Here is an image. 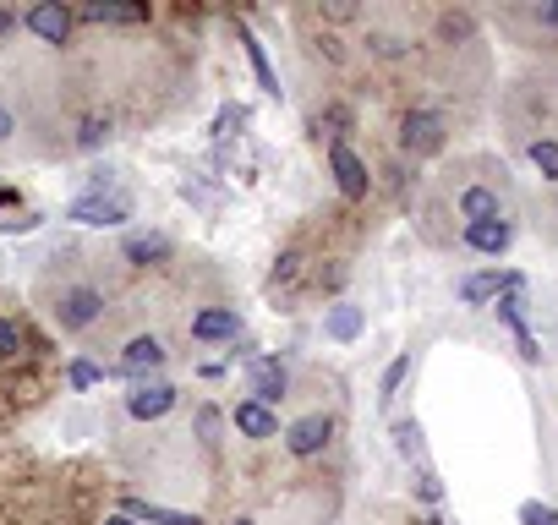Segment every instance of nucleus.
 Listing matches in <instances>:
<instances>
[{"label": "nucleus", "mask_w": 558, "mask_h": 525, "mask_svg": "<svg viewBox=\"0 0 558 525\" xmlns=\"http://www.w3.org/2000/svg\"><path fill=\"white\" fill-rule=\"evenodd\" d=\"M66 219L72 225H93V230H110V225H126L132 219V203H126L121 192H104V197H77L72 208H66Z\"/></svg>", "instance_id": "obj_1"}, {"label": "nucleus", "mask_w": 558, "mask_h": 525, "mask_svg": "<svg viewBox=\"0 0 558 525\" xmlns=\"http://www.w3.org/2000/svg\"><path fill=\"white\" fill-rule=\"evenodd\" d=\"M247 400H258V405H269V411H274V405L279 400H285V389H290V372H285V361H279V356H258V361H252V372H247Z\"/></svg>", "instance_id": "obj_2"}, {"label": "nucleus", "mask_w": 558, "mask_h": 525, "mask_svg": "<svg viewBox=\"0 0 558 525\" xmlns=\"http://www.w3.org/2000/svg\"><path fill=\"white\" fill-rule=\"evenodd\" d=\"M329 438H334V422H329L323 411H312V416H301V422L285 427V449L296 454V460H312V454H323V449H329Z\"/></svg>", "instance_id": "obj_3"}, {"label": "nucleus", "mask_w": 558, "mask_h": 525, "mask_svg": "<svg viewBox=\"0 0 558 525\" xmlns=\"http://www.w3.org/2000/svg\"><path fill=\"white\" fill-rule=\"evenodd\" d=\"M99 312H104V296L93 285H72V290H61V301H55V323H61V329H88Z\"/></svg>", "instance_id": "obj_4"}, {"label": "nucleus", "mask_w": 558, "mask_h": 525, "mask_svg": "<svg viewBox=\"0 0 558 525\" xmlns=\"http://www.w3.org/2000/svg\"><path fill=\"white\" fill-rule=\"evenodd\" d=\"M526 279L520 274H498V268H482V274H465L460 279V301L465 307H487V301H498L504 290H520Z\"/></svg>", "instance_id": "obj_5"}, {"label": "nucleus", "mask_w": 558, "mask_h": 525, "mask_svg": "<svg viewBox=\"0 0 558 525\" xmlns=\"http://www.w3.org/2000/svg\"><path fill=\"white\" fill-rule=\"evenodd\" d=\"M400 143H405V154H438L444 148V121L433 110H411L400 126Z\"/></svg>", "instance_id": "obj_6"}, {"label": "nucleus", "mask_w": 558, "mask_h": 525, "mask_svg": "<svg viewBox=\"0 0 558 525\" xmlns=\"http://www.w3.org/2000/svg\"><path fill=\"white\" fill-rule=\"evenodd\" d=\"M329 170H334V181H340V192H345V197H367L372 175H367L362 159L351 154V143H334V148H329Z\"/></svg>", "instance_id": "obj_7"}, {"label": "nucleus", "mask_w": 558, "mask_h": 525, "mask_svg": "<svg viewBox=\"0 0 558 525\" xmlns=\"http://www.w3.org/2000/svg\"><path fill=\"white\" fill-rule=\"evenodd\" d=\"M170 405H176V389H170V383H137V389L126 394V411H132L137 422H159Z\"/></svg>", "instance_id": "obj_8"}, {"label": "nucleus", "mask_w": 558, "mask_h": 525, "mask_svg": "<svg viewBox=\"0 0 558 525\" xmlns=\"http://www.w3.org/2000/svg\"><path fill=\"white\" fill-rule=\"evenodd\" d=\"M22 22H28V28L39 33L44 44H61L66 33H72V11H66L61 0H39V6H33V11H28V17H22Z\"/></svg>", "instance_id": "obj_9"}, {"label": "nucleus", "mask_w": 558, "mask_h": 525, "mask_svg": "<svg viewBox=\"0 0 558 525\" xmlns=\"http://www.w3.org/2000/svg\"><path fill=\"white\" fill-rule=\"evenodd\" d=\"M154 367H165V345H159L154 334H137V340L121 350V372L126 378H143V372H154Z\"/></svg>", "instance_id": "obj_10"}, {"label": "nucleus", "mask_w": 558, "mask_h": 525, "mask_svg": "<svg viewBox=\"0 0 558 525\" xmlns=\"http://www.w3.org/2000/svg\"><path fill=\"white\" fill-rule=\"evenodd\" d=\"M236 334H241V318L230 307H208V312H197V318H192V340L214 345V340H236Z\"/></svg>", "instance_id": "obj_11"}, {"label": "nucleus", "mask_w": 558, "mask_h": 525, "mask_svg": "<svg viewBox=\"0 0 558 525\" xmlns=\"http://www.w3.org/2000/svg\"><path fill=\"white\" fill-rule=\"evenodd\" d=\"M509 236H515V230H509L504 219H482V225H465V247H471V252H487V258H498V252L509 247Z\"/></svg>", "instance_id": "obj_12"}, {"label": "nucleus", "mask_w": 558, "mask_h": 525, "mask_svg": "<svg viewBox=\"0 0 558 525\" xmlns=\"http://www.w3.org/2000/svg\"><path fill=\"white\" fill-rule=\"evenodd\" d=\"M236 433H247V438H274V433H279V416L269 411V405H258V400H241V405H236Z\"/></svg>", "instance_id": "obj_13"}, {"label": "nucleus", "mask_w": 558, "mask_h": 525, "mask_svg": "<svg viewBox=\"0 0 558 525\" xmlns=\"http://www.w3.org/2000/svg\"><path fill=\"white\" fill-rule=\"evenodd\" d=\"M362 307H351V301H334L329 312H323V334H329V340H356V334H362Z\"/></svg>", "instance_id": "obj_14"}, {"label": "nucleus", "mask_w": 558, "mask_h": 525, "mask_svg": "<svg viewBox=\"0 0 558 525\" xmlns=\"http://www.w3.org/2000/svg\"><path fill=\"white\" fill-rule=\"evenodd\" d=\"M126 515L132 520H148V525H203L197 515H181V509H159L148 498H126Z\"/></svg>", "instance_id": "obj_15"}, {"label": "nucleus", "mask_w": 558, "mask_h": 525, "mask_svg": "<svg viewBox=\"0 0 558 525\" xmlns=\"http://www.w3.org/2000/svg\"><path fill=\"white\" fill-rule=\"evenodd\" d=\"M236 33H241V44H247V61H252V72H258V88H263V93H279V77H274V66H269V50H263V44L252 39L247 22H241Z\"/></svg>", "instance_id": "obj_16"}, {"label": "nucleus", "mask_w": 558, "mask_h": 525, "mask_svg": "<svg viewBox=\"0 0 558 525\" xmlns=\"http://www.w3.org/2000/svg\"><path fill=\"white\" fill-rule=\"evenodd\" d=\"M460 214H465V225H482V219H498V192H487V186H471V192L460 197Z\"/></svg>", "instance_id": "obj_17"}, {"label": "nucleus", "mask_w": 558, "mask_h": 525, "mask_svg": "<svg viewBox=\"0 0 558 525\" xmlns=\"http://www.w3.org/2000/svg\"><path fill=\"white\" fill-rule=\"evenodd\" d=\"M165 252H170L165 236H132L126 241V258L132 263H154V258H165Z\"/></svg>", "instance_id": "obj_18"}, {"label": "nucleus", "mask_w": 558, "mask_h": 525, "mask_svg": "<svg viewBox=\"0 0 558 525\" xmlns=\"http://www.w3.org/2000/svg\"><path fill=\"white\" fill-rule=\"evenodd\" d=\"M405 372H411V356H394V361H389V367H383V383H378V405H389V400H394V394H400Z\"/></svg>", "instance_id": "obj_19"}, {"label": "nucleus", "mask_w": 558, "mask_h": 525, "mask_svg": "<svg viewBox=\"0 0 558 525\" xmlns=\"http://www.w3.org/2000/svg\"><path fill=\"white\" fill-rule=\"evenodd\" d=\"M88 17L93 22H143L148 6H104V0H99V6H88Z\"/></svg>", "instance_id": "obj_20"}, {"label": "nucleus", "mask_w": 558, "mask_h": 525, "mask_svg": "<svg viewBox=\"0 0 558 525\" xmlns=\"http://www.w3.org/2000/svg\"><path fill=\"white\" fill-rule=\"evenodd\" d=\"M219 433H225V416H219L214 405H197V438H203L208 449H214V443H219Z\"/></svg>", "instance_id": "obj_21"}, {"label": "nucleus", "mask_w": 558, "mask_h": 525, "mask_svg": "<svg viewBox=\"0 0 558 525\" xmlns=\"http://www.w3.org/2000/svg\"><path fill=\"white\" fill-rule=\"evenodd\" d=\"M66 383H72V389H93V383H104V367H93V361L77 356L72 367H66Z\"/></svg>", "instance_id": "obj_22"}, {"label": "nucleus", "mask_w": 558, "mask_h": 525, "mask_svg": "<svg viewBox=\"0 0 558 525\" xmlns=\"http://www.w3.org/2000/svg\"><path fill=\"white\" fill-rule=\"evenodd\" d=\"M531 165H537L542 175H548V181H558V143H531Z\"/></svg>", "instance_id": "obj_23"}, {"label": "nucleus", "mask_w": 558, "mask_h": 525, "mask_svg": "<svg viewBox=\"0 0 558 525\" xmlns=\"http://www.w3.org/2000/svg\"><path fill=\"white\" fill-rule=\"evenodd\" d=\"M394 449H400V454H422V427H416V422H394Z\"/></svg>", "instance_id": "obj_24"}, {"label": "nucleus", "mask_w": 558, "mask_h": 525, "mask_svg": "<svg viewBox=\"0 0 558 525\" xmlns=\"http://www.w3.org/2000/svg\"><path fill=\"white\" fill-rule=\"evenodd\" d=\"M520 525H558V509H548V504H520Z\"/></svg>", "instance_id": "obj_25"}, {"label": "nucleus", "mask_w": 558, "mask_h": 525, "mask_svg": "<svg viewBox=\"0 0 558 525\" xmlns=\"http://www.w3.org/2000/svg\"><path fill=\"white\" fill-rule=\"evenodd\" d=\"M33 225H39V214H11V219H0V236H28Z\"/></svg>", "instance_id": "obj_26"}, {"label": "nucleus", "mask_w": 558, "mask_h": 525, "mask_svg": "<svg viewBox=\"0 0 558 525\" xmlns=\"http://www.w3.org/2000/svg\"><path fill=\"white\" fill-rule=\"evenodd\" d=\"M17 350H22V329L0 318V356H17Z\"/></svg>", "instance_id": "obj_27"}, {"label": "nucleus", "mask_w": 558, "mask_h": 525, "mask_svg": "<svg viewBox=\"0 0 558 525\" xmlns=\"http://www.w3.org/2000/svg\"><path fill=\"white\" fill-rule=\"evenodd\" d=\"M230 126H247V110H241V104H225V110H219V137H230Z\"/></svg>", "instance_id": "obj_28"}, {"label": "nucleus", "mask_w": 558, "mask_h": 525, "mask_svg": "<svg viewBox=\"0 0 558 525\" xmlns=\"http://www.w3.org/2000/svg\"><path fill=\"white\" fill-rule=\"evenodd\" d=\"M416 493H422V504H438V498H444V487H438V476H422V482H416Z\"/></svg>", "instance_id": "obj_29"}, {"label": "nucleus", "mask_w": 558, "mask_h": 525, "mask_svg": "<svg viewBox=\"0 0 558 525\" xmlns=\"http://www.w3.org/2000/svg\"><path fill=\"white\" fill-rule=\"evenodd\" d=\"M11 28H17V11H6V6H0V39H6Z\"/></svg>", "instance_id": "obj_30"}, {"label": "nucleus", "mask_w": 558, "mask_h": 525, "mask_svg": "<svg viewBox=\"0 0 558 525\" xmlns=\"http://www.w3.org/2000/svg\"><path fill=\"white\" fill-rule=\"evenodd\" d=\"M11 132H17V121H11V115H6V110H0V143H6V137H11Z\"/></svg>", "instance_id": "obj_31"}, {"label": "nucleus", "mask_w": 558, "mask_h": 525, "mask_svg": "<svg viewBox=\"0 0 558 525\" xmlns=\"http://www.w3.org/2000/svg\"><path fill=\"white\" fill-rule=\"evenodd\" d=\"M17 203V192H11V186H0V208H11Z\"/></svg>", "instance_id": "obj_32"}, {"label": "nucleus", "mask_w": 558, "mask_h": 525, "mask_svg": "<svg viewBox=\"0 0 558 525\" xmlns=\"http://www.w3.org/2000/svg\"><path fill=\"white\" fill-rule=\"evenodd\" d=\"M537 17H542V22H558V6H542Z\"/></svg>", "instance_id": "obj_33"}, {"label": "nucleus", "mask_w": 558, "mask_h": 525, "mask_svg": "<svg viewBox=\"0 0 558 525\" xmlns=\"http://www.w3.org/2000/svg\"><path fill=\"white\" fill-rule=\"evenodd\" d=\"M104 525H137L132 515H110V520H104Z\"/></svg>", "instance_id": "obj_34"}, {"label": "nucleus", "mask_w": 558, "mask_h": 525, "mask_svg": "<svg viewBox=\"0 0 558 525\" xmlns=\"http://www.w3.org/2000/svg\"><path fill=\"white\" fill-rule=\"evenodd\" d=\"M230 525H252V520H230Z\"/></svg>", "instance_id": "obj_35"}]
</instances>
